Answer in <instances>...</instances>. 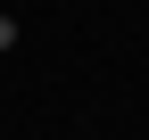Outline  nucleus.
Listing matches in <instances>:
<instances>
[{"label":"nucleus","mask_w":149,"mask_h":140,"mask_svg":"<svg viewBox=\"0 0 149 140\" xmlns=\"http://www.w3.org/2000/svg\"><path fill=\"white\" fill-rule=\"evenodd\" d=\"M0 49H17V16H0Z\"/></svg>","instance_id":"1"}]
</instances>
